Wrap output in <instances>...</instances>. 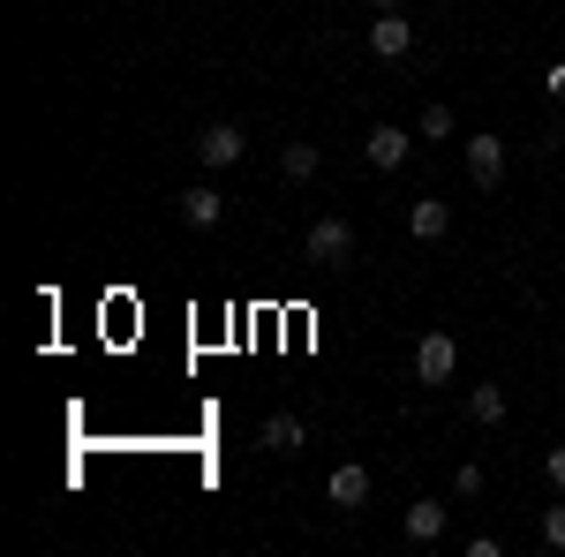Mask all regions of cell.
Segmentation results:
<instances>
[{"label": "cell", "mask_w": 565, "mask_h": 557, "mask_svg": "<svg viewBox=\"0 0 565 557\" xmlns=\"http://www.w3.org/2000/svg\"><path fill=\"white\" fill-rule=\"evenodd\" d=\"M370 8H407V0H370Z\"/></svg>", "instance_id": "19"}, {"label": "cell", "mask_w": 565, "mask_h": 557, "mask_svg": "<svg viewBox=\"0 0 565 557\" xmlns=\"http://www.w3.org/2000/svg\"><path fill=\"white\" fill-rule=\"evenodd\" d=\"M468 415H476L482 429H498V422H505V392H498V385H468Z\"/></svg>", "instance_id": "11"}, {"label": "cell", "mask_w": 565, "mask_h": 557, "mask_svg": "<svg viewBox=\"0 0 565 557\" xmlns=\"http://www.w3.org/2000/svg\"><path fill=\"white\" fill-rule=\"evenodd\" d=\"M407 535H415V543H437V535H445V505H437V497H415V505H407Z\"/></svg>", "instance_id": "10"}, {"label": "cell", "mask_w": 565, "mask_h": 557, "mask_svg": "<svg viewBox=\"0 0 565 557\" xmlns=\"http://www.w3.org/2000/svg\"><path fill=\"white\" fill-rule=\"evenodd\" d=\"M279 167H287V181H309L324 159H317V143H287V159H279Z\"/></svg>", "instance_id": "13"}, {"label": "cell", "mask_w": 565, "mask_h": 557, "mask_svg": "<svg viewBox=\"0 0 565 557\" xmlns=\"http://www.w3.org/2000/svg\"><path fill=\"white\" fill-rule=\"evenodd\" d=\"M452 490H460V497H476V490H482V468H476V460H460V474H452Z\"/></svg>", "instance_id": "16"}, {"label": "cell", "mask_w": 565, "mask_h": 557, "mask_svg": "<svg viewBox=\"0 0 565 557\" xmlns=\"http://www.w3.org/2000/svg\"><path fill=\"white\" fill-rule=\"evenodd\" d=\"M348 249H354V226H348V218H317V226H309V242H302V257L317 264V271H340Z\"/></svg>", "instance_id": "1"}, {"label": "cell", "mask_w": 565, "mask_h": 557, "mask_svg": "<svg viewBox=\"0 0 565 557\" xmlns=\"http://www.w3.org/2000/svg\"><path fill=\"white\" fill-rule=\"evenodd\" d=\"M543 90H551V98H565V61L551 68V76H543Z\"/></svg>", "instance_id": "17"}, {"label": "cell", "mask_w": 565, "mask_h": 557, "mask_svg": "<svg viewBox=\"0 0 565 557\" xmlns=\"http://www.w3.org/2000/svg\"><path fill=\"white\" fill-rule=\"evenodd\" d=\"M423 136H452V106H423Z\"/></svg>", "instance_id": "14"}, {"label": "cell", "mask_w": 565, "mask_h": 557, "mask_svg": "<svg viewBox=\"0 0 565 557\" xmlns=\"http://www.w3.org/2000/svg\"><path fill=\"white\" fill-rule=\"evenodd\" d=\"M445 226H452V212H445L437 196H423V204H407V234H415V242H445Z\"/></svg>", "instance_id": "8"}, {"label": "cell", "mask_w": 565, "mask_h": 557, "mask_svg": "<svg viewBox=\"0 0 565 557\" xmlns=\"http://www.w3.org/2000/svg\"><path fill=\"white\" fill-rule=\"evenodd\" d=\"M452 362H460L452 332H423V346H415V377H423V385H452Z\"/></svg>", "instance_id": "2"}, {"label": "cell", "mask_w": 565, "mask_h": 557, "mask_svg": "<svg viewBox=\"0 0 565 557\" xmlns=\"http://www.w3.org/2000/svg\"><path fill=\"white\" fill-rule=\"evenodd\" d=\"M324 490H332V505H362V497H370V468H354V460H340V468H332V482H324Z\"/></svg>", "instance_id": "9"}, {"label": "cell", "mask_w": 565, "mask_h": 557, "mask_svg": "<svg viewBox=\"0 0 565 557\" xmlns=\"http://www.w3.org/2000/svg\"><path fill=\"white\" fill-rule=\"evenodd\" d=\"M543 543H551V550H565V505H551V513H543Z\"/></svg>", "instance_id": "15"}, {"label": "cell", "mask_w": 565, "mask_h": 557, "mask_svg": "<svg viewBox=\"0 0 565 557\" xmlns=\"http://www.w3.org/2000/svg\"><path fill=\"white\" fill-rule=\"evenodd\" d=\"M543 468H551V482H558V490H565V444H558V452H551V460H543Z\"/></svg>", "instance_id": "18"}, {"label": "cell", "mask_w": 565, "mask_h": 557, "mask_svg": "<svg viewBox=\"0 0 565 557\" xmlns=\"http://www.w3.org/2000/svg\"><path fill=\"white\" fill-rule=\"evenodd\" d=\"M242 151H249V143H242V129H234V121H212V129L196 136V159H204V173H226Z\"/></svg>", "instance_id": "3"}, {"label": "cell", "mask_w": 565, "mask_h": 557, "mask_svg": "<svg viewBox=\"0 0 565 557\" xmlns=\"http://www.w3.org/2000/svg\"><path fill=\"white\" fill-rule=\"evenodd\" d=\"M468 173H476V189H498L505 181V143L498 136H468Z\"/></svg>", "instance_id": "6"}, {"label": "cell", "mask_w": 565, "mask_h": 557, "mask_svg": "<svg viewBox=\"0 0 565 557\" xmlns=\"http://www.w3.org/2000/svg\"><path fill=\"white\" fill-rule=\"evenodd\" d=\"M362 143H370V167H407V129H392V121H377V129L362 136Z\"/></svg>", "instance_id": "7"}, {"label": "cell", "mask_w": 565, "mask_h": 557, "mask_svg": "<svg viewBox=\"0 0 565 557\" xmlns=\"http://www.w3.org/2000/svg\"><path fill=\"white\" fill-rule=\"evenodd\" d=\"M264 444H271V452H302V422H295V415H271V422H264Z\"/></svg>", "instance_id": "12"}, {"label": "cell", "mask_w": 565, "mask_h": 557, "mask_svg": "<svg viewBox=\"0 0 565 557\" xmlns=\"http://www.w3.org/2000/svg\"><path fill=\"white\" fill-rule=\"evenodd\" d=\"M415 45V31H407V8H377V23H370V53L377 61H399Z\"/></svg>", "instance_id": "4"}, {"label": "cell", "mask_w": 565, "mask_h": 557, "mask_svg": "<svg viewBox=\"0 0 565 557\" xmlns=\"http://www.w3.org/2000/svg\"><path fill=\"white\" fill-rule=\"evenodd\" d=\"M181 218H189L196 234H212L218 218H226V196H218L212 181H196V189H181Z\"/></svg>", "instance_id": "5"}]
</instances>
